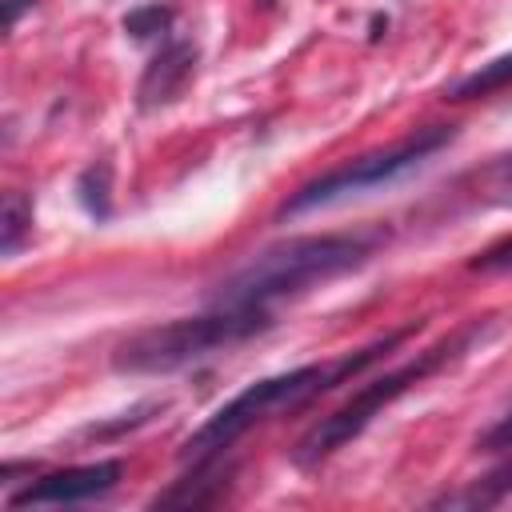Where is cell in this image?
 <instances>
[{
    "mask_svg": "<svg viewBox=\"0 0 512 512\" xmlns=\"http://www.w3.org/2000/svg\"><path fill=\"white\" fill-rule=\"evenodd\" d=\"M24 4H32V0H4V8H8V24L20 20V8H24Z\"/></svg>",
    "mask_w": 512,
    "mask_h": 512,
    "instance_id": "obj_16",
    "label": "cell"
},
{
    "mask_svg": "<svg viewBox=\"0 0 512 512\" xmlns=\"http://www.w3.org/2000/svg\"><path fill=\"white\" fill-rule=\"evenodd\" d=\"M272 328V308H260V304H216L212 312L204 316H180V320H168V324H152L136 336H128L112 364L116 372H176L184 364H196L220 348H232L256 332Z\"/></svg>",
    "mask_w": 512,
    "mask_h": 512,
    "instance_id": "obj_3",
    "label": "cell"
},
{
    "mask_svg": "<svg viewBox=\"0 0 512 512\" xmlns=\"http://www.w3.org/2000/svg\"><path fill=\"white\" fill-rule=\"evenodd\" d=\"M508 496H512V464L488 472L484 480H476V484H468L460 492H448V496L432 500V508H496Z\"/></svg>",
    "mask_w": 512,
    "mask_h": 512,
    "instance_id": "obj_9",
    "label": "cell"
},
{
    "mask_svg": "<svg viewBox=\"0 0 512 512\" xmlns=\"http://www.w3.org/2000/svg\"><path fill=\"white\" fill-rule=\"evenodd\" d=\"M80 204H84L96 220L108 216V168H104V164H100V168H88V172L80 176Z\"/></svg>",
    "mask_w": 512,
    "mask_h": 512,
    "instance_id": "obj_12",
    "label": "cell"
},
{
    "mask_svg": "<svg viewBox=\"0 0 512 512\" xmlns=\"http://www.w3.org/2000/svg\"><path fill=\"white\" fill-rule=\"evenodd\" d=\"M456 132L448 124H432V128H416L412 136H404L400 144H388V148H376V152H364L348 164H336L328 168L324 176L308 180L304 188H296L280 216H300V212H312V208H324V204H336V200H348V196H360L368 188H380L388 180H396L400 172L424 164L432 152H440Z\"/></svg>",
    "mask_w": 512,
    "mask_h": 512,
    "instance_id": "obj_5",
    "label": "cell"
},
{
    "mask_svg": "<svg viewBox=\"0 0 512 512\" xmlns=\"http://www.w3.org/2000/svg\"><path fill=\"white\" fill-rule=\"evenodd\" d=\"M480 448H488V452H500V448H512V408L480 436Z\"/></svg>",
    "mask_w": 512,
    "mask_h": 512,
    "instance_id": "obj_15",
    "label": "cell"
},
{
    "mask_svg": "<svg viewBox=\"0 0 512 512\" xmlns=\"http://www.w3.org/2000/svg\"><path fill=\"white\" fill-rule=\"evenodd\" d=\"M120 460H96V464H72V468H56L44 472L40 480H28L24 492H8L4 504L8 508H32V504H80L92 496H104L116 488L120 480Z\"/></svg>",
    "mask_w": 512,
    "mask_h": 512,
    "instance_id": "obj_6",
    "label": "cell"
},
{
    "mask_svg": "<svg viewBox=\"0 0 512 512\" xmlns=\"http://www.w3.org/2000/svg\"><path fill=\"white\" fill-rule=\"evenodd\" d=\"M468 268L472 272H504V268H512V236H504L492 248H484Z\"/></svg>",
    "mask_w": 512,
    "mask_h": 512,
    "instance_id": "obj_14",
    "label": "cell"
},
{
    "mask_svg": "<svg viewBox=\"0 0 512 512\" xmlns=\"http://www.w3.org/2000/svg\"><path fill=\"white\" fill-rule=\"evenodd\" d=\"M384 240L380 228L372 232H324V236H292L284 244L264 248L252 256L240 272H232L216 292L212 304H260L272 308V300L300 296L320 280H332L356 264H364L376 244Z\"/></svg>",
    "mask_w": 512,
    "mask_h": 512,
    "instance_id": "obj_2",
    "label": "cell"
},
{
    "mask_svg": "<svg viewBox=\"0 0 512 512\" xmlns=\"http://www.w3.org/2000/svg\"><path fill=\"white\" fill-rule=\"evenodd\" d=\"M504 84H512V52L496 56V60L480 64L476 72H468L464 80H456L448 88V100H476V96H488V92H496Z\"/></svg>",
    "mask_w": 512,
    "mask_h": 512,
    "instance_id": "obj_10",
    "label": "cell"
},
{
    "mask_svg": "<svg viewBox=\"0 0 512 512\" xmlns=\"http://www.w3.org/2000/svg\"><path fill=\"white\" fill-rule=\"evenodd\" d=\"M28 228H32V196L4 192V204H0V252L12 256L24 244Z\"/></svg>",
    "mask_w": 512,
    "mask_h": 512,
    "instance_id": "obj_11",
    "label": "cell"
},
{
    "mask_svg": "<svg viewBox=\"0 0 512 512\" xmlns=\"http://www.w3.org/2000/svg\"><path fill=\"white\" fill-rule=\"evenodd\" d=\"M408 332H416V324H408V328H400V332H388L384 340H376V344H368V348H360V352H352V356H340V360H332V364H304V368H292V372L264 376V380L248 384L244 392H236L224 408H216V412L184 440L180 456H184V460H196V456H212V452L232 448V444H236L248 428H256L260 420H272L276 412H292V408L316 400L320 392L344 384L348 376H356L360 368H368L380 352L396 348Z\"/></svg>",
    "mask_w": 512,
    "mask_h": 512,
    "instance_id": "obj_1",
    "label": "cell"
},
{
    "mask_svg": "<svg viewBox=\"0 0 512 512\" xmlns=\"http://www.w3.org/2000/svg\"><path fill=\"white\" fill-rule=\"evenodd\" d=\"M468 336L472 332H464V336H452V340H440L436 348H424L416 360H408V364H400L396 372H384L380 380H372V384H364L360 392H352L336 412H328V416H320L300 440H296V448H292V460L300 464V468H312V464H320V460H328L336 448H344L348 440H356L376 416H380V408L384 404H392L396 396H404L412 384H420L424 376H432L452 352H460L464 344H468Z\"/></svg>",
    "mask_w": 512,
    "mask_h": 512,
    "instance_id": "obj_4",
    "label": "cell"
},
{
    "mask_svg": "<svg viewBox=\"0 0 512 512\" xmlns=\"http://www.w3.org/2000/svg\"><path fill=\"white\" fill-rule=\"evenodd\" d=\"M220 456L224 452H212V456H196L192 472L184 480H176L168 492H160L152 504L156 508H200V504H216L220 492H224V468H220Z\"/></svg>",
    "mask_w": 512,
    "mask_h": 512,
    "instance_id": "obj_8",
    "label": "cell"
},
{
    "mask_svg": "<svg viewBox=\"0 0 512 512\" xmlns=\"http://www.w3.org/2000/svg\"><path fill=\"white\" fill-rule=\"evenodd\" d=\"M168 20H172V12H168V8H160V4H144V8H136V12H128V16H124V32H132L136 40H144V36L164 32V28H168Z\"/></svg>",
    "mask_w": 512,
    "mask_h": 512,
    "instance_id": "obj_13",
    "label": "cell"
},
{
    "mask_svg": "<svg viewBox=\"0 0 512 512\" xmlns=\"http://www.w3.org/2000/svg\"><path fill=\"white\" fill-rule=\"evenodd\" d=\"M192 72H196V44L192 40H168L140 76V88H136L140 108H160V104L176 100L184 92V84L192 80Z\"/></svg>",
    "mask_w": 512,
    "mask_h": 512,
    "instance_id": "obj_7",
    "label": "cell"
}]
</instances>
